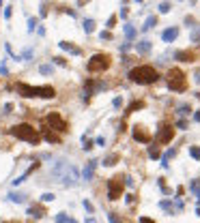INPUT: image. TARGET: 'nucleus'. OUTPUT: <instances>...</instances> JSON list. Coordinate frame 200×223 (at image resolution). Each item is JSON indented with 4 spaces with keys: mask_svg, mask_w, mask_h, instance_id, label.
I'll return each instance as SVG.
<instances>
[{
    "mask_svg": "<svg viewBox=\"0 0 200 223\" xmlns=\"http://www.w3.org/2000/svg\"><path fill=\"white\" fill-rule=\"evenodd\" d=\"M0 73H2V75H6V73H9V71H6V64H4V62L0 64Z\"/></svg>",
    "mask_w": 200,
    "mask_h": 223,
    "instance_id": "473e14b6",
    "label": "nucleus"
},
{
    "mask_svg": "<svg viewBox=\"0 0 200 223\" xmlns=\"http://www.w3.org/2000/svg\"><path fill=\"white\" fill-rule=\"evenodd\" d=\"M189 152H192V157H194V159H200V148H198V146H192V148H189Z\"/></svg>",
    "mask_w": 200,
    "mask_h": 223,
    "instance_id": "bb28decb",
    "label": "nucleus"
},
{
    "mask_svg": "<svg viewBox=\"0 0 200 223\" xmlns=\"http://www.w3.org/2000/svg\"><path fill=\"white\" fill-rule=\"evenodd\" d=\"M155 22H157V17H149V19H147V26H144V28H151Z\"/></svg>",
    "mask_w": 200,
    "mask_h": 223,
    "instance_id": "2f4dec72",
    "label": "nucleus"
},
{
    "mask_svg": "<svg viewBox=\"0 0 200 223\" xmlns=\"http://www.w3.org/2000/svg\"><path fill=\"white\" fill-rule=\"evenodd\" d=\"M151 157H153V159L159 157V150H157V148H151Z\"/></svg>",
    "mask_w": 200,
    "mask_h": 223,
    "instance_id": "72a5a7b5",
    "label": "nucleus"
},
{
    "mask_svg": "<svg viewBox=\"0 0 200 223\" xmlns=\"http://www.w3.org/2000/svg\"><path fill=\"white\" fill-rule=\"evenodd\" d=\"M4 223H13V221H4Z\"/></svg>",
    "mask_w": 200,
    "mask_h": 223,
    "instance_id": "a19ab883",
    "label": "nucleus"
},
{
    "mask_svg": "<svg viewBox=\"0 0 200 223\" xmlns=\"http://www.w3.org/2000/svg\"><path fill=\"white\" fill-rule=\"evenodd\" d=\"M172 137H174V129H172V125H164V127L159 129V135H157L159 144H168V142H172Z\"/></svg>",
    "mask_w": 200,
    "mask_h": 223,
    "instance_id": "1a4fd4ad",
    "label": "nucleus"
},
{
    "mask_svg": "<svg viewBox=\"0 0 200 223\" xmlns=\"http://www.w3.org/2000/svg\"><path fill=\"white\" fill-rule=\"evenodd\" d=\"M37 167H39V163H37V161H35V163H32V165H30V167H28V170H26V172H24V174H22V176H17V178L13 180V184H15V187H17V184H22V182H24V180L28 178V176H30V174H32V172H35V170H37Z\"/></svg>",
    "mask_w": 200,
    "mask_h": 223,
    "instance_id": "f8f14e48",
    "label": "nucleus"
},
{
    "mask_svg": "<svg viewBox=\"0 0 200 223\" xmlns=\"http://www.w3.org/2000/svg\"><path fill=\"white\" fill-rule=\"evenodd\" d=\"M45 139H48V142H54V144H58V142H60V137H58V135L56 133H52V131H45Z\"/></svg>",
    "mask_w": 200,
    "mask_h": 223,
    "instance_id": "4be33fe9",
    "label": "nucleus"
},
{
    "mask_svg": "<svg viewBox=\"0 0 200 223\" xmlns=\"http://www.w3.org/2000/svg\"><path fill=\"white\" fill-rule=\"evenodd\" d=\"M168 86L170 90H177V92H183L187 88V80H185V73L181 69H170L168 71Z\"/></svg>",
    "mask_w": 200,
    "mask_h": 223,
    "instance_id": "39448f33",
    "label": "nucleus"
},
{
    "mask_svg": "<svg viewBox=\"0 0 200 223\" xmlns=\"http://www.w3.org/2000/svg\"><path fill=\"white\" fill-rule=\"evenodd\" d=\"M116 26V15H112L110 19H108V28H114Z\"/></svg>",
    "mask_w": 200,
    "mask_h": 223,
    "instance_id": "c85d7f7f",
    "label": "nucleus"
},
{
    "mask_svg": "<svg viewBox=\"0 0 200 223\" xmlns=\"http://www.w3.org/2000/svg\"><path fill=\"white\" fill-rule=\"evenodd\" d=\"M140 223H153V221H151V219H147V217H142V219H140Z\"/></svg>",
    "mask_w": 200,
    "mask_h": 223,
    "instance_id": "c9c22d12",
    "label": "nucleus"
},
{
    "mask_svg": "<svg viewBox=\"0 0 200 223\" xmlns=\"http://www.w3.org/2000/svg\"><path fill=\"white\" fill-rule=\"evenodd\" d=\"M86 223H95V221H93V219H86Z\"/></svg>",
    "mask_w": 200,
    "mask_h": 223,
    "instance_id": "58836bf2",
    "label": "nucleus"
},
{
    "mask_svg": "<svg viewBox=\"0 0 200 223\" xmlns=\"http://www.w3.org/2000/svg\"><path fill=\"white\" fill-rule=\"evenodd\" d=\"M52 60H54V64H58V67H67V60H65V58H60V56H54Z\"/></svg>",
    "mask_w": 200,
    "mask_h": 223,
    "instance_id": "b1692460",
    "label": "nucleus"
},
{
    "mask_svg": "<svg viewBox=\"0 0 200 223\" xmlns=\"http://www.w3.org/2000/svg\"><path fill=\"white\" fill-rule=\"evenodd\" d=\"M93 30H95V22H93V19H84V32L91 35Z\"/></svg>",
    "mask_w": 200,
    "mask_h": 223,
    "instance_id": "f3484780",
    "label": "nucleus"
},
{
    "mask_svg": "<svg viewBox=\"0 0 200 223\" xmlns=\"http://www.w3.org/2000/svg\"><path fill=\"white\" fill-rule=\"evenodd\" d=\"M39 71H41L43 75H52V73H54V64H41Z\"/></svg>",
    "mask_w": 200,
    "mask_h": 223,
    "instance_id": "a211bd4d",
    "label": "nucleus"
},
{
    "mask_svg": "<svg viewBox=\"0 0 200 223\" xmlns=\"http://www.w3.org/2000/svg\"><path fill=\"white\" fill-rule=\"evenodd\" d=\"M54 197H56L54 193H43V195H41V202H45V204H48V202H54Z\"/></svg>",
    "mask_w": 200,
    "mask_h": 223,
    "instance_id": "393cba45",
    "label": "nucleus"
},
{
    "mask_svg": "<svg viewBox=\"0 0 200 223\" xmlns=\"http://www.w3.org/2000/svg\"><path fill=\"white\" fill-rule=\"evenodd\" d=\"M116 161H118V155H110V157H105V159H103V163H105V165H114Z\"/></svg>",
    "mask_w": 200,
    "mask_h": 223,
    "instance_id": "5701e85b",
    "label": "nucleus"
},
{
    "mask_svg": "<svg viewBox=\"0 0 200 223\" xmlns=\"http://www.w3.org/2000/svg\"><path fill=\"white\" fill-rule=\"evenodd\" d=\"M110 221H112V223H118V221H116V217H114V215H110Z\"/></svg>",
    "mask_w": 200,
    "mask_h": 223,
    "instance_id": "4c0bfd02",
    "label": "nucleus"
},
{
    "mask_svg": "<svg viewBox=\"0 0 200 223\" xmlns=\"http://www.w3.org/2000/svg\"><path fill=\"white\" fill-rule=\"evenodd\" d=\"M28 215H30V217H35V219H41L45 213H43V208H41V206H30V208H28Z\"/></svg>",
    "mask_w": 200,
    "mask_h": 223,
    "instance_id": "2eb2a0df",
    "label": "nucleus"
},
{
    "mask_svg": "<svg viewBox=\"0 0 200 223\" xmlns=\"http://www.w3.org/2000/svg\"><path fill=\"white\" fill-rule=\"evenodd\" d=\"M86 2H88V0H78V4H80V6H84Z\"/></svg>",
    "mask_w": 200,
    "mask_h": 223,
    "instance_id": "e433bc0d",
    "label": "nucleus"
},
{
    "mask_svg": "<svg viewBox=\"0 0 200 223\" xmlns=\"http://www.w3.org/2000/svg\"><path fill=\"white\" fill-rule=\"evenodd\" d=\"M56 223H69L67 215H65V213H58V215H56Z\"/></svg>",
    "mask_w": 200,
    "mask_h": 223,
    "instance_id": "a878e982",
    "label": "nucleus"
},
{
    "mask_svg": "<svg viewBox=\"0 0 200 223\" xmlns=\"http://www.w3.org/2000/svg\"><path fill=\"white\" fill-rule=\"evenodd\" d=\"M9 133L13 135V137H17V139H24V142H30V144H39V133H37V129H35L32 125H28V122H22V125L11 127Z\"/></svg>",
    "mask_w": 200,
    "mask_h": 223,
    "instance_id": "7ed1b4c3",
    "label": "nucleus"
},
{
    "mask_svg": "<svg viewBox=\"0 0 200 223\" xmlns=\"http://www.w3.org/2000/svg\"><path fill=\"white\" fill-rule=\"evenodd\" d=\"M9 200L15 202V204H22V202H24V195H22V193H9Z\"/></svg>",
    "mask_w": 200,
    "mask_h": 223,
    "instance_id": "aec40b11",
    "label": "nucleus"
},
{
    "mask_svg": "<svg viewBox=\"0 0 200 223\" xmlns=\"http://www.w3.org/2000/svg\"><path fill=\"white\" fill-rule=\"evenodd\" d=\"M69 223H78V221H75V219H69Z\"/></svg>",
    "mask_w": 200,
    "mask_h": 223,
    "instance_id": "ea45409f",
    "label": "nucleus"
},
{
    "mask_svg": "<svg viewBox=\"0 0 200 223\" xmlns=\"http://www.w3.org/2000/svg\"><path fill=\"white\" fill-rule=\"evenodd\" d=\"M82 204H84V208H86V210H88V213H93V210H95V208H93V204H91V202H88V200H84V202H82Z\"/></svg>",
    "mask_w": 200,
    "mask_h": 223,
    "instance_id": "c756f323",
    "label": "nucleus"
},
{
    "mask_svg": "<svg viewBox=\"0 0 200 223\" xmlns=\"http://www.w3.org/2000/svg\"><path fill=\"white\" fill-rule=\"evenodd\" d=\"M157 77H159V73L155 71V67H149V64H142V67H136L129 71V80L136 84H144V86L157 82Z\"/></svg>",
    "mask_w": 200,
    "mask_h": 223,
    "instance_id": "f257e3e1",
    "label": "nucleus"
},
{
    "mask_svg": "<svg viewBox=\"0 0 200 223\" xmlns=\"http://www.w3.org/2000/svg\"><path fill=\"white\" fill-rule=\"evenodd\" d=\"M196 56L194 52H177V60H183V62H192Z\"/></svg>",
    "mask_w": 200,
    "mask_h": 223,
    "instance_id": "4468645a",
    "label": "nucleus"
},
{
    "mask_svg": "<svg viewBox=\"0 0 200 223\" xmlns=\"http://www.w3.org/2000/svg\"><path fill=\"white\" fill-rule=\"evenodd\" d=\"M45 120H48V125H50L52 129L58 131V133H67V131H69V129H67V122L62 120V116H60L58 112H50Z\"/></svg>",
    "mask_w": 200,
    "mask_h": 223,
    "instance_id": "423d86ee",
    "label": "nucleus"
},
{
    "mask_svg": "<svg viewBox=\"0 0 200 223\" xmlns=\"http://www.w3.org/2000/svg\"><path fill=\"white\" fill-rule=\"evenodd\" d=\"M134 137H136V142H142V144H149L151 142V135L144 131V127H136L134 129Z\"/></svg>",
    "mask_w": 200,
    "mask_h": 223,
    "instance_id": "9d476101",
    "label": "nucleus"
},
{
    "mask_svg": "<svg viewBox=\"0 0 200 223\" xmlns=\"http://www.w3.org/2000/svg\"><path fill=\"white\" fill-rule=\"evenodd\" d=\"M110 64H112L110 54H95V56L86 62V71H88V73H103L105 69H110Z\"/></svg>",
    "mask_w": 200,
    "mask_h": 223,
    "instance_id": "20e7f679",
    "label": "nucleus"
},
{
    "mask_svg": "<svg viewBox=\"0 0 200 223\" xmlns=\"http://www.w3.org/2000/svg\"><path fill=\"white\" fill-rule=\"evenodd\" d=\"M159 11H161V13H168V11H170V4H168V2H164V4L159 6Z\"/></svg>",
    "mask_w": 200,
    "mask_h": 223,
    "instance_id": "7c9ffc66",
    "label": "nucleus"
},
{
    "mask_svg": "<svg viewBox=\"0 0 200 223\" xmlns=\"http://www.w3.org/2000/svg\"><path fill=\"white\" fill-rule=\"evenodd\" d=\"M37 26H39V19L37 17H28V32H35Z\"/></svg>",
    "mask_w": 200,
    "mask_h": 223,
    "instance_id": "6ab92c4d",
    "label": "nucleus"
},
{
    "mask_svg": "<svg viewBox=\"0 0 200 223\" xmlns=\"http://www.w3.org/2000/svg\"><path fill=\"white\" fill-rule=\"evenodd\" d=\"M4 47H6V52H9V56H11V58H13V60H22V56H19V54H15V52H13V47H11V43H4Z\"/></svg>",
    "mask_w": 200,
    "mask_h": 223,
    "instance_id": "412c9836",
    "label": "nucleus"
},
{
    "mask_svg": "<svg viewBox=\"0 0 200 223\" xmlns=\"http://www.w3.org/2000/svg\"><path fill=\"white\" fill-rule=\"evenodd\" d=\"M58 47H60L62 52L73 54V56H80V54H82V49H80V47H75L73 43H69V41H60V43H58Z\"/></svg>",
    "mask_w": 200,
    "mask_h": 223,
    "instance_id": "9b49d317",
    "label": "nucleus"
},
{
    "mask_svg": "<svg viewBox=\"0 0 200 223\" xmlns=\"http://www.w3.org/2000/svg\"><path fill=\"white\" fill-rule=\"evenodd\" d=\"M13 15V6H4V19H11Z\"/></svg>",
    "mask_w": 200,
    "mask_h": 223,
    "instance_id": "cd10ccee",
    "label": "nucleus"
},
{
    "mask_svg": "<svg viewBox=\"0 0 200 223\" xmlns=\"http://www.w3.org/2000/svg\"><path fill=\"white\" fill-rule=\"evenodd\" d=\"M60 182H62L65 187H73V184L78 182V170H75L73 165H69V167L65 170V174L60 176Z\"/></svg>",
    "mask_w": 200,
    "mask_h": 223,
    "instance_id": "6e6552de",
    "label": "nucleus"
},
{
    "mask_svg": "<svg viewBox=\"0 0 200 223\" xmlns=\"http://www.w3.org/2000/svg\"><path fill=\"white\" fill-rule=\"evenodd\" d=\"M95 167H97V161H88L86 163V167H84V178L86 180H91L95 176Z\"/></svg>",
    "mask_w": 200,
    "mask_h": 223,
    "instance_id": "ddd939ff",
    "label": "nucleus"
},
{
    "mask_svg": "<svg viewBox=\"0 0 200 223\" xmlns=\"http://www.w3.org/2000/svg\"><path fill=\"white\" fill-rule=\"evenodd\" d=\"M177 35H179V28H170L164 32V41H172V39H177Z\"/></svg>",
    "mask_w": 200,
    "mask_h": 223,
    "instance_id": "dca6fc26",
    "label": "nucleus"
},
{
    "mask_svg": "<svg viewBox=\"0 0 200 223\" xmlns=\"http://www.w3.org/2000/svg\"><path fill=\"white\" fill-rule=\"evenodd\" d=\"M125 32H127V37H134V28H129V26H127V28H125Z\"/></svg>",
    "mask_w": 200,
    "mask_h": 223,
    "instance_id": "f704fd0d",
    "label": "nucleus"
},
{
    "mask_svg": "<svg viewBox=\"0 0 200 223\" xmlns=\"http://www.w3.org/2000/svg\"><path fill=\"white\" fill-rule=\"evenodd\" d=\"M17 92L26 99H32V97H43V99H54L56 97V90L52 86H30V84H24L19 82L17 84Z\"/></svg>",
    "mask_w": 200,
    "mask_h": 223,
    "instance_id": "f03ea898",
    "label": "nucleus"
},
{
    "mask_svg": "<svg viewBox=\"0 0 200 223\" xmlns=\"http://www.w3.org/2000/svg\"><path fill=\"white\" fill-rule=\"evenodd\" d=\"M121 193H123V178L116 176V178H112L110 182H108V197L114 202V200L121 197Z\"/></svg>",
    "mask_w": 200,
    "mask_h": 223,
    "instance_id": "0eeeda50",
    "label": "nucleus"
}]
</instances>
